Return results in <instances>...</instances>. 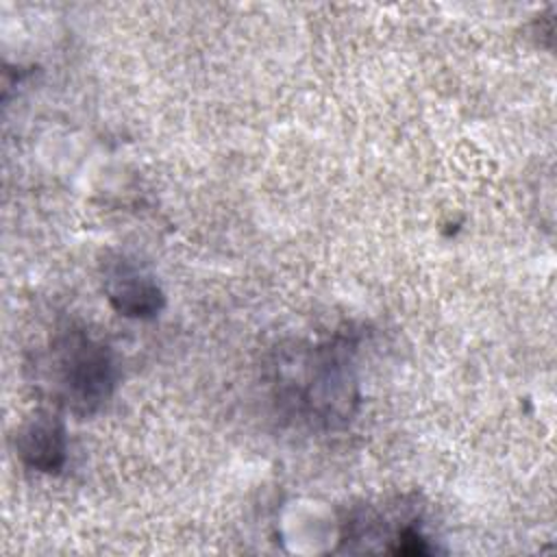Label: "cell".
Wrapping results in <instances>:
<instances>
[{
	"label": "cell",
	"mask_w": 557,
	"mask_h": 557,
	"mask_svg": "<svg viewBox=\"0 0 557 557\" xmlns=\"http://www.w3.org/2000/svg\"><path fill=\"white\" fill-rule=\"evenodd\" d=\"M274 387L281 409L320 429L346 424L359 405L357 376L339 344L296 346L276 361Z\"/></svg>",
	"instance_id": "obj_1"
},
{
	"label": "cell",
	"mask_w": 557,
	"mask_h": 557,
	"mask_svg": "<svg viewBox=\"0 0 557 557\" xmlns=\"http://www.w3.org/2000/svg\"><path fill=\"white\" fill-rule=\"evenodd\" d=\"M15 453L20 461L37 472H59L67 459L65 426L57 413L39 411L15 433Z\"/></svg>",
	"instance_id": "obj_4"
},
{
	"label": "cell",
	"mask_w": 557,
	"mask_h": 557,
	"mask_svg": "<svg viewBox=\"0 0 557 557\" xmlns=\"http://www.w3.org/2000/svg\"><path fill=\"white\" fill-rule=\"evenodd\" d=\"M52 400L78 416L98 411L113 394L115 361L109 348L83 329L59 331L41 355Z\"/></svg>",
	"instance_id": "obj_2"
},
{
	"label": "cell",
	"mask_w": 557,
	"mask_h": 557,
	"mask_svg": "<svg viewBox=\"0 0 557 557\" xmlns=\"http://www.w3.org/2000/svg\"><path fill=\"white\" fill-rule=\"evenodd\" d=\"M104 292L111 307L126 318H152L161 311L165 298L157 281L137 263L117 257L104 268Z\"/></svg>",
	"instance_id": "obj_3"
}]
</instances>
